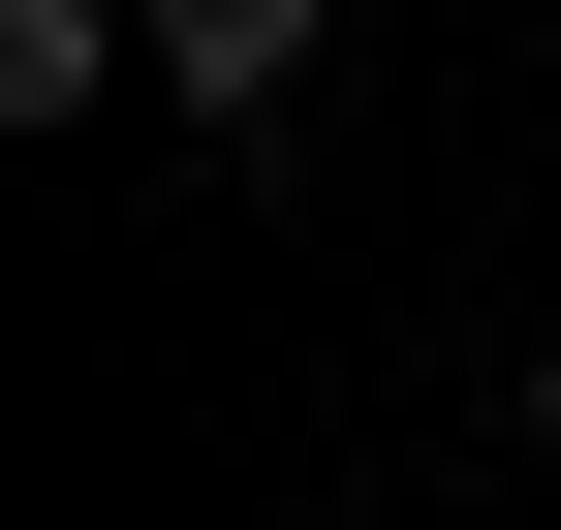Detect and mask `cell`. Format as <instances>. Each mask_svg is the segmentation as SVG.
<instances>
[{"label":"cell","mask_w":561,"mask_h":530,"mask_svg":"<svg viewBox=\"0 0 561 530\" xmlns=\"http://www.w3.org/2000/svg\"><path fill=\"white\" fill-rule=\"evenodd\" d=\"M187 530H280V499H187Z\"/></svg>","instance_id":"4"},{"label":"cell","mask_w":561,"mask_h":530,"mask_svg":"<svg viewBox=\"0 0 561 530\" xmlns=\"http://www.w3.org/2000/svg\"><path fill=\"white\" fill-rule=\"evenodd\" d=\"M530 469H561V344H530Z\"/></svg>","instance_id":"3"},{"label":"cell","mask_w":561,"mask_h":530,"mask_svg":"<svg viewBox=\"0 0 561 530\" xmlns=\"http://www.w3.org/2000/svg\"><path fill=\"white\" fill-rule=\"evenodd\" d=\"M157 94L187 125H280V94H312V0H157Z\"/></svg>","instance_id":"1"},{"label":"cell","mask_w":561,"mask_h":530,"mask_svg":"<svg viewBox=\"0 0 561 530\" xmlns=\"http://www.w3.org/2000/svg\"><path fill=\"white\" fill-rule=\"evenodd\" d=\"M125 62H157V32H125V0H0V125H94Z\"/></svg>","instance_id":"2"}]
</instances>
